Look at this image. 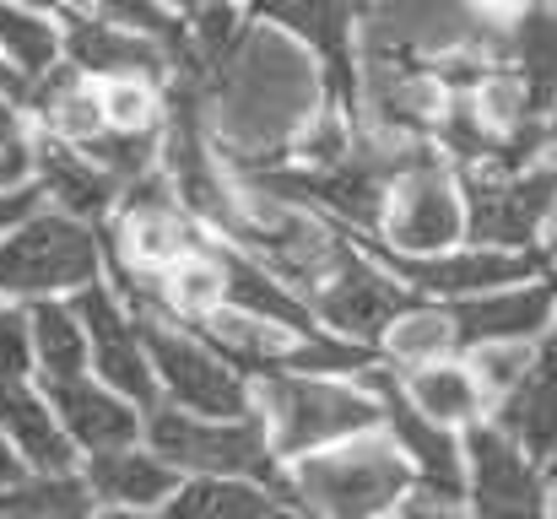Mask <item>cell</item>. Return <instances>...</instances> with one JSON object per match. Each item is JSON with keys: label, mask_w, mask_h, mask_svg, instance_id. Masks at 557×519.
<instances>
[{"label": "cell", "mask_w": 557, "mask_h": 519, "mask_svg": "<svg viewBox=\"0 0 557 519\" xmlns=\"http://www.w3.org/2000/svg\"><path fill=\"white\" fill-rule=\"evenodd\" d=\"M309 103H314V71L276 33H244L238 54L227 60V71L206 98L211 125L238 163H271L282 141L304 125Z\"/></svg>", "instance_id": "obj_1"}, {"label": "cell", "mask_w": 557, "mask_h": 519, "mask_svg": "<svg viewBox=\"0 0 557 519\" xmlns=\"http://www.w3.org/2000/svg\"><path fill=\"white\" fill-rule=\"evenodd\" d=\"M293 498L320 515H379L400 509L406 487H417V466L406 460L400 444L358 438L352 449L336 455H309L293 477Z\"/></svg>", "instance_id": "obj_2"}, {"label": "cell", "mask_w": 557, "mask_h": 519, "mask_svg": "<svg viewBox=\"0 0 557 519\" xmlns=\"http://www.w3.org/2000/svg\"><path fill=\"white\" fill-rule=\"evenodd\" d=\"M147 438H152V449H158L163 460H174L180 471H200V477H255V482H271V487L293 493V482L276 477V455H271L260 422H244V417L200 422V417H185V411L152 406ZM293 504H298V498H293Z\"/></svg>", "instance_id": "obj_3"}, {"label": "cell", "mask_w": 557, "mask_h": 519, "mask_svg": "<svg viewBox=\"0 0 557 519\" xmlns=\"http://www.w3.org/2000/svg\"><path fill=\"white\" fill-rule=\"evenodd\" d=\"M466 233L493 249H542V227L557 211V163L466 169Z\"/></svg>", "instance_id": "obj_4"}, {"label": "cell", "mask_w": 557, "mask_h": 519, "mask_svg": "<svg viewBox=\"0 0 557 519\" xmlns=\"http://www.w3.org/2000/svg\"><path fill=\"white\" fill-rule=\"evenodd\" d=\"M206 342L222 346V357L255 368V373H358L373 368V346H347L331 342V336H314V331H298V325H282V320H265V314H216L200 325Z\"/></svg>", "instance_id": "obj_5"}, {"label": "cell", "mask_w": 557, "mask_h": 519, "mask_svg": "<svg viewBox=\"0 0 557 519\" xmlns=\"http://www.w3.org/2000/svg\"><path fill=\"white\" fill-rule=\"evenodd\" d=\"M98 238L71 222V217H27L5 244H0V293H60V287H87L98 282Z\"/></svg>", "instance_id": "obj_6"}, {"label": "cell", "mask_w": 557, "mask_h": 519, "mask_svg": "<svg viewBox=\"0 0 557 519\" xmlns=\"http://www.w3.org/2000/svg\"><path fill=\"white\" fill-rule=\"evenodd\" d=\"M271 422H276V449L282 455H309L314 444L369 433L384 417V400L363 390H342L309 373H271Z\"/></svg>", "instance_id": "obj_7"}, {"label": "cell", "mask_w": 557, "mask_h": 519, "mask_svg": "<svg viewBox=\"0 0 557 519\" xmlns=\"http://www.w3.org/2000/svg\"><path fill=\"white\" fill-rule=\"evenodd\" d=\"M422 298H428V293H417L411 282H400L389 265H373L369 255L352 249V260H342V265L309 293V309H314L325 325H336L342 336H352V342H384L389 325H395L411 304H422Z\"/></svg>", "instance_id": "obj_8"}, {"label": "cell", "mask_w": 557, "mask_h": 519, "mask_svg": "<svg viewBox=\"0 0 557 519\" xmlns=\"http://www.w3.org/2000/svg\"><path fill=\"white\" fill-rule=\"evenodd\" d=\"M384 227L389 244L406 255H438L466 233V189L449 178L438 158H422L406 173H395L389 184V206H384Z\"/></svg>", "instance_id": "obj_9"}, {"label": "cell", "mask_w": 557, "mask_h": 519, "mask_svg": "<svg viewBox=\"0 0 557 519\" xmlns=\"http://www.w3.org/2000/svg\"><path fill=\"white\" fill-rule=\"evenodd\" d=\"M553 309H557V276L553 271L444 304L455 351H476V346H493V342H531L536 331H547Z\"/></svg>", "instance_id": "obj_10"}, {"label": "cell", "mask_w": 557, "mask_h": 519, "mask_svg": "<svg viewBox=\"0 0 557 519\" xmlns=\"http://www.w3.org/2000/svg\"><path fill=\"white\" fill-rule=\"evenodd\" d=\"M466 498L471 509L487 515H525V509H553L542 487V460L509 438L498 422H476L466 444Z\"/></svg>", "instance_id": "obj_11"}, {"label": "cell", "mask_w": 557, "mask_h": 519, "mask_svg": "<svg viewBox=\"0 0 557 519\" xmlns=\"http://www.w3.org/2000/svg\"><path fill=\"white\" fill-rule=\"evenodd\" d=\"M141 336L152 351V368L163 373V384L174 390V400L200 411V417H244L249 411V395L238 384L233 368H222V357H211L206 346L163 325L158 314H141Z\"/></svg>", "instance_id": "obj_12"}, {"label": "cell", "mask_w": 557, "mask_h": 519, "mask_svg": "<svg viewBox=\"0 0 557 519\" xmlns=\"http://www.w3.org/2000/svg\"><path fill=\"white\" fill-rule=\"evenodd\" d=\"M255 5L314 44V54L325 60L331 103L358 125V114H363V65H358V49H352V27L363 16L358 0H255Z\"/></svg>", "instance_id": "obj_13"}, {"label": "cell", "mask_w": 557, "mask_h": 519, "mask_svg": "<svg viewBox=\"0 0 557 519\" xmlns=\"http://www.w3.org/2000/svg\"><path fill=\"white\" fill-rule=\"evenodd\" d=\"M373 390H379V400H384V422H389L395 444H400L406 460L417 466V482L433 487V493H444V498H455V504H471V498H466V449L455 444L449 422H433V417L406 395V384L389 379V373H373Z\"/></svg>", "instance_id": "obj_14"}, {"label": "cell", "mask_w": 557, "mask_h": 519, "mask_svg": "<svg viewBox=\"0 0 557 519\" xmlns=\"http://www.w3.org/2000/svg\"><path fill=\"white\" fill-rule=\"evenodd\" d=\"M76 314H82V325H87V342H92L98 373H103L120 395H131L136 406H158V384H152V368H147L152 351H147L141 325H131V320L120 314V304H114L98 282L82 287Z\"/></svg>", "instance_id": "obj_15"}, {"label": "cell", "mask_w": 557, "mask_h": 519, "mask_svg": "<svg viewBox=\"0 0 557 519\" xmlns=\"http://www.w3.org/2000/svg\"><path fill=\"white\" fill-rule=\"evenodd\" d=\"M180 189H169L158 173L136 178L125 189V217H120V255L125 265H180L189 249V227L180 217Z\"/></svg>", "instance_id": "obj_16"}, {"label": "cell", "mask_w": 557, "mask_h": 519, "mask_svg": "<svg viewBox=\"0 0 557 519\" xmlns=\"http://www.w3.org/2000/svg\"><path fill=\"white\" fill-rule=\"evenodd\" d=\"M493 422H498L509 438H520L542 466L557 460V351L553 346L536 351V357L525 362V373L498 395Z\"/></svg>", "instance_id": "obj_17"}, {"label": "cell", "mask_w": 557, "mask_h": 519, "mask_svg": "<svg viewBox=\"0 0 557 519\" xmlns=\"http://www.w3.org/2000/svg\"><path fill=\"white\" fill-rule=\"evenodd\" d=\"M65 49H71V60H76V71H92V76H158L169 60H163V49L158 44H147L141 38V27H114V16L109 22H98V16H82V11H71L65 16Z\"/></svg>", "instance_id": "obj_18"}, {"label": "cell", "mask_w": 557, "mask_h": 519, "mask_svg": "<svg viewBox=\"0 0 557 519\" xmlns=\"http://www.w3.org/2000/svg\"><path fill=\"white\" fill-rule=\"evenodd\" d=\"M49 395L65 417V433L87 449V455H103V449H125L136 444V411L125 400H114L109 390H92L82 373L76 379H49Z\"/></svg>", "instance_id": "obj_19"}, {"label": "cell", "mask_w": 557, "mask_h": 519, "mask_svg": "<svg viewBox=\"0 0 557 519\" xmlns=\"http://www.w3.org/2000/svg\"><path fill=\"white\" fill-rule=\"evenodd\" d=\"M0 428L16 438V449L38 466V471H71V433L54 428L49 406L22 384V373H0Z\"/></svg>", "instance_id": "obj_20"}, {"label": "cell", "mask_w": 557, "mask_h": 519, "mask_svg": "<svg viewBox=\"0 0 557 519\" xmlns=\"http://www.w3.org/2000/svg\"><path fill=\"white\" fill-rule=\"evenodd\" d=\"M87 482H92V493L98 498H109V504H125V509H152V504H169V493H174V460H152V455H136L131 444L125 449H103V455H92V466H87Z\"/></svg>", "instance_id": "obj_21"}, {"label": "cell", "mask_w": 557, "mask_h": 519, "mask_svg": "<svg viewBox=\"0 0 557 519\" xmlns=\"http://www.w3.org/2000/svg\"><path fill=\"white\" fill-rule=\"evenodd\" d=\"M216 260H222V287H227V304H233V309H249V314H265V320L314 331V309L298 304L265 260H249V255H238V249H216Z\"/></svg>", "instance_id": "obj_22"}, {"label": "cell", "mask_w": 557, "mask_h": 519, "mask_svg": "<svg viewBox=\"0 0 557 519\" xmlns=\"http://www.w3.org/2000/svg\"><path fill=\"white\" fill-rule=\"evenodd\" d=\"M400 384H406V395H411L433 422H449V428H455V422H476V411H482V400H487L476 368H460V362H444V357L417 362Z\"/></svg>", "instance_id": "obj_23"}, {"label": "cell", "mask_w": 557, "mask_h": 519, "mask_svg": "<svg viewBox=\"0 0 557 519\" xmlns=\"http://www.w3.org/2000/svg\"><path fill=\"white\" fill-rule=\"evenodd\" d=\"M38 169H44V184L49 195L71 211V217H103L120 195V184L98 169L87 152H71L65 141H44L38 147Z\"/></svg>", "instance_id": "obj_24"}, {"label": "cell", "mask_w": 557, "mask_h": 519, "mask_svg": "<svg viewBox=\"0 0 557 519\" xmlns=\"http://www.w3.org/2000/svg\"><path fill=\"white\" fill-rule=\"evenodd\" d=\"M33 109L71 141H92L103 125H109V109L92 87H82L76 71H44L38 87H33Z\"/></svg>", "instance_id": "obj_25"}, {"label": "cell", "mask_w": 557, "mask_h": 519, "mask_svg": "<svg viewBox=\"0 0 557 519\" xmlns=\"http://www.w3.org/2000/svg\"><path fill=\"white\" fill-rule=\"evenodd\" d=\"M287 504H293V493L255 482V477H200L195 487L169 498L174 515H271Z\"/></svg>", "instance_id": "obj_26"}, {"label": "cell", "mask_w": 557, "mask_h": 519, "mask_svg": "<svg viewBox=\"0 0 557 519\" xmlns=\"http://www.w3.org/2000/svg\"><path fill=\"white\" fill-rule=\"evenodd\" d=\"M82 314L60 309V304H33V351H38V368L44 379H76L92 357L87 342V325H76Z\"/></svg>", "instance_id": "obj_27"}, {"label": "cell", "mask_w": 557, "mask_h": 519, "mask_svg": "<svg viewBox=\"0 0 557 519\" xmlns=\"http://www.w3.org/2000/svg\"><path fill=\"white\" fill-rule=\"evenodd\" d=\"M92 482H76L71 471H44V477H22L0 493V515H82L92 509Z\"/></svg>", "instance_id": "obj_28"}, {"label": "cell", "mask_w": 557, "mask_h": 519, "mask_svg": "<svg viewBox=\"0 0 557 519\" xmlns=\"http://www.w3.org/2000/svg\"><path fill=\"white\" fill-rule=\"evenodd\" d=\"M0 44H5V54L16 60V71L22 76H44V71H54V60H60V33L49 27V22H38V16H27V11H16V5H0Z\"/></svg>", "instance_id": "obj_29"}, {"label": "cell", "mask_w": 557, "mask_h": 519, "mask_svg": "<svg viewBox=\"0 0 557 519\" xmlns=\"http://www.w3.org/2000/svg\"><path fill=\"white\" fill-rule=\"evenodd\" d=\"M82 152L109 173L120 189H131L136 178L152 173V131H120V125H103L92 141H82Z\"/></svg>", "instance_id": "obj_30"}, {"label": "cell", "mask_w": 557, "mask_h": 519, "mask_svg": "<svg viewBox=\"0 0 557 519\" xmlns=\"http://www.w3.org/2000/svg\"><path fill=\"white\" fill-rule=\"evenodd\" d=\"M33 103V87L11 71H0V184H16L27 173V141L16 125V109Z\"/></svg>", "instance_id": "obj_31"}, {"label": "cell", "mask_w": 557, "mask_h": 519, "mask_svg": "<svg viewBox=\"0 0 557 519\" xmlns=\"http://www.w3.org/2000/svg\"><path fill=\"white\" fill-rule=\"evenodd\" d=\"M103 109H109V125H120V131H152V120H158L147 76H114V87L103 92Z\"/></svg>", "instance_id": "obj_32"}, {"label": "cell", "mask_w": 557, "mask_h": 519, "mask_svg": "<svg viewBox=\"0 0 557 519\" xmlns=\"http://www.w3.org/2000/svg\"><path fill=\"white\" fill-rule=\"evenodd\" d=\"M33 357H38L33 351V320L0 309V373H27Z\"/></svg>", "instance_id": "obj_33"}, {"label": "cell", "mask_w": 557, "mask_h": 519, "mask_svg": "<svg viewBox=\"0 0 557 519\" xmlns=\"http://www.w3.org/2000/svg\"><path fill=\"white\" fill-rule=\"evenodd\" d=\"M114 22H125V27H141V33H163V38H174L180 27L169 22V11L158 5V0H98Z\"/></svg>", "instance_id": "obj_34"}, {"label": "cell", "mask_w": 557, "mask_h": 519, "mask_svg": "<svg viewBox=\"0 0 557 519\" xmlns=\"http://www.w3.org/2000/svg\"><path fill=\"white\" fill-rule=\"evenodd\" d=\"M33 211H38V189H11V195H0V233H5L11 222L33 217Z\"/></svg>", "instance_id": "obj_35"}, {"label": "cell", "mask_w": 557, "mask_h": 519, "mask_svg": "<svg viewBox=\"0 0 557 519\" xmlns=\"http://www.w3.org/2000/svg\"><path fill=\"white\" fill-rule=\"evenodd\" d=\"M11 482H22V471H16V460H11L5 438H0V487H11Z\"/></svg>", "instance_id": "obj_36"}, {"label": "cell", "mask_w": 557, "mask_h": 519, "mask_svg": "<svg viewBox=\"0 0 557 519\" xmlns=\"http://www.w3.org/2000/svg\"><path fill=\"white\" fill-rule=\"evenodd\" d=\"M180 11H195V5H211V0H174Z\"/></svg>", "instance_id": "obj_37"}, {"label": "cell", "mask_w": 557, "mask_h": 519, "mask_svg": "<svg viewBox=\"0 0 557 519\" xmlns=\"http://www.w3.org/2000/svg\"><path fill=\"white\" fill-rule=\"evenodd\" d=\"M547 249H553V255H557V211H553V244H547Z\"/></svg>", "instance_id": "obj_38"}, {"label": "cell", "mask_w": 557, "mask_h": 519, "mask_svg": "<svg viewBox=\"0 0 557 519\" xmlns=\"http://www.w3.org/2000/svg\"><path fill=\"white\" fill-rule=\"evenodd\" d=\"M547 346H553V351H557V331H553V342H547Z\"/></svg>", "instance_id": "obj_39"}, {"label": "cell", "mask_w": 557, "mask_h": 519, "mask_svg": "<svg viewBox=\"0 0 557 519\" xmlns=\"http://www.w3.org/2000/svg\"><path fill=\"white\" fill-rule=\"evenodd\" d=\"M553 131H557V109H553Z\"/></svg>", "instance_id": "obj_40"}, {"label": "cell", "mask_w": 557, "mask_h": 519, "mask_svg": "<svg viewBox=\"0 0 557 519\" xmlns=\"http://www.w3.org/2000/svg\"><path fill=\"white\" fill-rule=\"evenodd\" d=\"M38 5H54V0H38Z\"/></svg>", "instance_id": "obj_41"}, {"label": "cell", "mask_w": 557, "mask_h": 519, "mask_svg": "<svg viewBox=\"0 0 557 519\" xmlns=\"http://www.w3.org/2000/svg\"><path fill=\"white\" fill-rule=\"evenodd\" d=\"M553 509H557V493H553Z\"/></svg>", "instance_id": "obj_42"}, {"label": "cell", "mask_w": 557, "mask_h": 519, "mask_svg": "<svg viewBox=\"0 0 557 519\" xmlns=\"http://www.w3.org/2000/svg\"><path fill=\"white\" fill-rule=\"evenodd\" d=\"M553 5H557V0H553Z\"/></svg>", "instance_id": "obj_43"}]
</instances>
